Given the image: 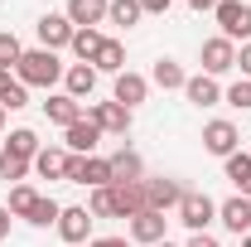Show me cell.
I'll list each match as a JSON object with an SVG mask.
<instances>
[{"mask_svg":"<svg viewBox=\"0 0 251 247\" xmlns=\"http://www.w3.org/2000/svg\"><path fill=\"white\" fill-rule=\"evenodd\" d=\"M145 97H150V78H140V73H130V68L116 73V83H111V102H121V107L135 112Z\"/></svg>","mask_w":251,"mask_h":247,"instance_id":"cell-11","label":"cell"},{"mask_svg":"<svg viewBox=\"0 0 251 247\" xmlns=\"http://www.w3.org/2000/svg\"><path fill=\"white\" fill-rule=\"evenodd\" d=\"M188 247H218V238H213V233H193V238H188Z\"/></svg>","mask_w":251,"mask_h":247,"instance_id":"cell-38","label":"cell"},{"mask_svg":"<svg viewBox=\"0 0 251 247\" xmlns=\"http://www.w3.org/2000/svg\"><path fill=\"white\" fill-rule=\"evenodd\" d=\"M184 97L193 102V107H218L222 102V88H218V78H208V73H193L184 83Z\"/></svg>","mask_w":251,"mask_h":247,"instance_id":"cell-20","label":"cell"},{"mask_svg":"<svg viewBox=\"0 0 251 247\" xmlns=\"http://www.w3.org/2000/svg\"><path fill=\"white\" fill-rule=\"evenodd\" d=\"M34 30H39V49H49V54H58V49L73 44V20H68V15H53V10H49V15H39Z\"/></svg>","mask_w":251,"mask_h":247,"instance_id":"cell-8","label":"cell"},{"mask_svg":"<svg viewBox=\"0 0 251 247\" xmlns=\"http://www.w3.org/2000/svg\"><path fill=\"white\" fill-rule=\"evenodd\" d=\"M126 223H130V233H126V238H130V243H164V223H169V218L164 214H155V209H145V214H135V218H126Z\"/></svg>","mask_w":251,"mask_h":247,"instance_id":"cell-15","label":"cell"},{"mask_svg":"<svg viewBox=\"0 0 251 247\" xmlns=\"http://www.w3.org/2000/svg\"><path fill=\"white\" fill-rule=\"evenodd\" d=\"M0 151H10V155H20V160H34V155L44 151V146H39V136H34L29 126H20V131H10V141H5V146H0Z\"/></svg>","mask_w":251,"mask_h":247,"instance_id":"cell-26","label":"cell"},{"mask_svg":"<svg viewBox=\"0 0 251 247\" xmlns=\"http://www.w3.org/2000/svg\"><path fill=\"white\" fill-rule=\"evenodd\" d=\"M53 228H58V238H63L68 247L92 243V214H87L82 204H68V209L58 214V223H53Z\"/></svg>","mask_w":251,"mask_h":247,"instance_id":"cell-7","label":"cell"},{"mask_svg":"<svg viewBox=\"0 0 251 247\" xmlns=\"http://www.w3.org/2000/svg\"><path fill=\"white\" fill-rule=\"evenodd\" d=\"M169 5H174V0H140V10H145V15H164Z\"/></svg>","mask_w":251,"mask_h":247,"instance_id":"cell-36","label":"cell"},{"mask_svg":"<svg viewBox=\"0 0 251 247\" xmlns=\"http://www.w3.org/2000/svg\"><path fill=\"white\" fill-rule=\"evenodd\" d=\"M68 185H87V189H101L111 185V160L106 155H68Z\"/></svg>","mask_w":251,"mask_h":247,"instance_id":"cell-2","label":"cell"},{"mask_svg":"<svg viewBox=\"0 0 251 247\" xmlns=\"http://www.w3.org/2000/svg\"><path fill=\"white\" fill-rule=\"evenodd\" d=\"M34 204H39V194L29 185H10V218H29Z\"/></svg>","mask_w":251,"mask_h":247,"instance_id":"cell-30","label":"cell"},{"mask_svg":"<svg viewBox=\"0 0 251 247\" xmlns=\"http://www.w3.org/2000/svg\"><path fill=\"white\" fill-rule=\"evenodd\" d=\"M29 165H34V160H20V155L0 151V180H5V185H25V175H29Z\"/></svg>","mask_w":251,"mask_h":247,"instance_id":"cell-29","label":"cell"},{"mask_svg":"<svg viewBox=\"0 0 251 247\" xmlns=\"http://www.w3.org/2000/svg\"><path fill=\"white\" fill-rule=\"evenodd\" d=\"M44 117H49L53 126H63V131H68L73 122H82L87 112H82V102H77V97H68V93H49V102H44Z\"/></svg>","mask_w":251,"mask_h":247,"instance_id":"cell-16","label":"cell"},{"mask_svg":"<svg viewBox=\"0 0 251 247\" xmlns=\"http://www.w3.org/2000/svg\"><path fill=\"white\" fill-rule=\"evenodd\" d=\"M150 83L155 88H164V93H184V83H188V73H184V63H174V59H155V68H150Z\"/></svg>","mask_w":251,"mask_h":247,"instance_id":"cell-21","label":"cell"},{"mask_svg":"<svg viewBox=\"0 0 251 247\" xmlns=\"http://www.w3.org/2000/svg\"><path fill=\"white\" fill-rule=\"evenodd\" d=\"M58 214H63L58 199H44V194H39V204L29 209V218H25V223H34V228H53V223H58Z\"/></svg>","mask_w":251,"mask_h":247,"instance_id":"cell-28","label":"cell"},{"mask_svg":"<svg viewBox=\"0 0 251 247\" xmlns=\"http://www.w3.org/2000/svg\"><path fill=\"white\" fill-rule=\"evenodd\" d=\"M237 68H242V78H251V44L237 49Z\"/></svg>","mask_w":251,"mask_h":247,"instance_id":"cell-35","label":"cell"},{"mask_svg":"<svg viewBox=\"0 0 251 247\" xmlns=\"http://www.w3.org/2000/svg\"><path fill=\"white\" fill-rule=\"evenodd\" d=\"M218 223L227 228V233L247 238V233H251V199H242V194H232L227 204H218Z\"/></svg>","mask_w":251,"mask_h":247,"instance_id":"cell-14","label":"cell"},{"mask_svg":"<svg viewBox=\"0 0 251 247\" xmlns=\"http://www.w3.org/2000/svg\"><path fill=\"white\" fill-rule=\"evenodd\" d=\"M63 141H68V155H97V146H101V126H97L92 117H82V122H73L68 131H63Z\"/></svg>","mask_w":251,"mask_h":247,"instance_id":"cell-12","label":"cell"},{"mask_svg":"<svg viewBox=\"0 0 251 247\" xmlns=\"http://www.w3.org/2000/svg\"><path fill=\"white\" fill-rule=\"evenodd\" d=\"M87 117L101 126V136H130V107L121 102H92Z\"/></svg>","mask_w":251,"mask_h":247,"instance_id":"cell-9","label":"cell"},{"mask_svg":"<svg viewBox=\"0 0 251 247\" xmlns=\"http://www.w3.org/2000/svg\"><path fill=\"white\" fill-rule=\"evenodd\" d=\"M179 223H184L188 233H208V223L218 218V204L208 199V194H193V189H184V199H179Z\"/></svg>","mask_w":251,"mask_h":247,"instance_id":"cell-4","label":"cell"},{"mask_svg":"<svg viewBox=\"0 0 251 247\" xmlns=\"http://www.w3.org/2000/svg\"><path fill=\"white\" fill-rule=\"evenodd\" d=\"M20 59H25V44L15 34H0V68H15Z\"/></svg>","mask_w":251,"mask_h":247,"instance_id":"cell-33","label":"cell"},{"mask_svg":"<svg viewBox=\"0 0 251 247\" xmlns=\"http://www.w3.org/2000/svg\"><path fill=\"white\" fill-rule=\"evenodd\" d=\"M179 199H184V185H179V180H169V175H155V180H145V204H150L155 214H169V209H179Z\"/></svg>","mask_w":251,"mask_h":247,"instance_id":"cell-10","label":"cell"},{"mask_svg":"<svg viewBox=\"0 0 251 247\" xmlns=\"http://www.w3.org/2000/svg\"><path fill=\"white\" fill-rule=\"evenodd\" d=\"M203 151H208V155H218V160L237 155V151H242V131H237V126L227 122V117L208 122V126H203Z\"/></svg>","mask_w":251,"mask_h":247,"instance_id":"cell-6","label":"cell"},{"mask_svg":"<svg viewBox=\"0 0 251 247\" xmlns=\"http://www.w3.org/2000/svg\"><path fill=\"white\" fill-rule=\"evenodd\" d=\"M34 170H39L44 180H63V175H68V151H58V146H44V151L34 155Z\"/></svg>","mask_w":251,"mask_h":247,"instance_id":"cell-24","label":"cell"},{"mask_svg":"<svg viewBox=\"0 0 251 247\" xmlns=\"http://www.w3.org/2000/svg\"><path fill=\"white\" fill-rule=\"evenodd\" d=\"M15 78H10V68H0V97H5V88H10Z\"/></svg>","mask_w":251,"mask_h":247,"instance_id":"cell-41","label":"cell"},{"mask_svg":"<svg viewBox=\"0 0 251 247\" xmlns=\"http://www.w3.org/2000/svg\"><path fill=\"white\" fill-rule=\"evenodd\" d=\"M222 170H227V180L237 185V194H242V199H251V155H247V151L227 155V160H222Z\"/></svg>","mask_w":251,"mask_h":247,"instance_id":"cell-23","label":"cell"},{"mask_svg":"<svg viewBox=\"0 0 251 247\" xmlns=\"http://www.w3.org/2000/svg\"><path fill=\"white\" fill-rule=\"evenodd\" d=\"M213 20H218L222 39H242V44H251V5H242V0H218V10H213Z\"/></svg>","mask_w":251,"mask_h":247,"instance_id":"cell-3","label":"cell"},{"mask_svg":"<svg viewBox=\"0 0 251 247\" xmlns=\"http://www.w3.org/2000/svg\"><path fill=\"white\" fill-rule=\"evenodd\" d=\"M140 0H111V10H106V25H116V30H135L140 25Z\"/></svg>","mask_w":251,"mask_h":247,"instance_id":"cell-25","label":"cell"},{"mask_svg":"<svg viewBox=\"0 0 251 247\" xmlns=\"http://www.w3.org/2000/svg\"><path fill=\"white\" fill-rule=\"evenodd\" d=\"M193 10H218V0H188Z\"/></svg>","mask_w":251,"mask_h":247,"instance_id":"cell-40","label":"cell"},{"mask_svg":"<svg viewBox=\"0 0 251 247\" xmlns=\"http://www.w3.org/2000/svg\"><path fill=\"white\" fill-rule=\"evenodd\" d=\"M0 107H5V112H20V107H29V88L15 78V83L5 88V97H0Z\"/></svg>","mask_w":251,"mask_h":247,"instance_id":"cell-34","label":"cell"},{"mask_svg":"<svg viewBox=\"0 0 251 247\" xmlns=\"http://www.w3.org/2000/svg\"><path fill=\"white\" fill-rule=\"evenodd\" d=\"M63 68L58 54H49V49H25V59L15 63V78L25 83V88H53V83H63Z\"/></svg>","mask_w":251,"mask_h":247,"instance_id":"cell-1","label":"cell"},{"mask_svg":"<svg viewBox=\"0 0 251 247\" xmlns=\"http://www.w3.org/2000/svg\"><path fill=\"white\" fill-rule=\"evenodd\" d=\"M63 93L77 97V102H87V97L97 93V68L92 63H73V68L63 73Z\"/></svg>","mask_w":251,"mask_h":247,"instance_id":"cell-18","label":"cell"},{"mask_svg":"<svg viewBox=\"0 0 251 247\" xmlns=\"http://www.w3.org/2000/svg\"><path fill=\"white\" fill-rule=\"evenodd\" d=\"M87 214H92V218H116V199H111V185L92 189V199H87Z\"/></svg>","mask_w":251,"mask_h":247,"instance_id":"cell-31","label":"cell"},{"mask_svg":"<svg viewBox=\"0 0 251 247\" xmlns=\"http://www.w3.org/2000/svg\"><path fill=\"white\" fill-rule=\"evenodd\" d=\"M155 247H174V243H169V238H164V243H155Z\"/></svg>","mask_w":251,"mask_h":247,"instance_id":"cell-43","label":"cell"},{"mask_svg":"<svg viewBox=\"0 0 251 247\" xmlns=\"http://www.w3.org/2000/svg\"><path fill=\"white\" fill-rule=\"evenodd\" d=\"M111 160V185H130V180H145V160L130 151V146H121L116 155H106Z\"/></svg>","mask_w":251,"mask_h":247,"instance_id":"cell-19","label":"cell"},{"mask_svg":"<svg viewBox=\"0 0 251 247\" xmlns=\"http://www.w3.org/2000/svg\"><path fill=\"white\" fill-rule=\"evenodd\" d=\"M5 122H10V112H5V107H0V131H5Z\"/></svg>","mask_w":251,"mask_h":247,"instance_id":"cell-42","label":"cell"},{"mask_svg":"<svg viewBox=\"0 0 251 247\" xmlns=\"http://www.w3.org/2000/svg\"><path fill=\"white\" fill-rule=\"evenodd\" d=\"M222 102H227V107H237V112H251V78H237V83L222 93Z\"/></svg>","mask_w":251,"mask_h":247,"instance_id":"cell-32","label":"cell"},{"mask_svg":"<svg viewBox=\"0 0 251 247\" xmlns=\"http://www.w3.org/2000/svg\"><path fill=\"white\" fill-rule=\"evenodd\" d=\"M87 247H135V243H130V238H92Z\"/></svg>","mask_w":251,"mask_h":247,"instance_id":"cell-37","label":"cell"},{"mask_svg":"<svg viewBox=\"0 0 251 247\" xmlns=\"http://www.w3.org/2000/svg\"><path fill=\"white\" fill-rule=\"evenodd\" d=\"M10 238V209H0V243Z\"/></svg>","mask_w":251,"mask_h":247,"instance_id":"cell-39","label":"cell"},{"mask_svg":"<svg viewBox=\"0 0 251 247\" xmlns=\"http://www.w3.org/2000/svg\"><path fill=\"white\" fill-rule=\"evenodd\" d=\"M111 199H116V218H135L145 214V180H130V185H111Z\"/></svg>","mask_w":251,"mask_h":247,"instance_id":"cell-17","label":"cell"},{"mask_svg":"<svg viewBox=\"0 0 251 247\" xmlns=\"http://www.w3.org/2000/svg\"><path fill=\"white\" fill-rule=\"evenodd\" d=\"M101 39H106L101 30H73V44H68V49H73L82 63H92V59H97V49H101Z\"/></svg>","mask_w":251,"mask_h":247,"instance_id":"cell-27","label":"cell"},{"mask_svg":"<svg viewBox=\"0 0 251 247\" xmlns=\"http://www.w3.org/2000/svg\"><path fill=\"white\" fill-rule=\"evenodd\" d=\"M92 68L97 73H126V44L121 39H101V49H97V59H92Z\"/></svg>","mask_w":251,"mask_h":247,"instance_id":"cell-22","label":"cell"},{"mask_svg":"<svg viewBox=\"0 0 251 247\" xmlns=\"http://www.w3.org/2000/svg\"><path fill=\"white\" fill-rule=\"evenodd\" d=\"M106 10H111V0H68V20H73V30H97V25H106Z\"/></svg>","mask_w":251,"mask_h":247,"instance_id":"cell-13","label":"cell"},{"mask_svg":"<svg viewBox=\"0 0 251 247\" xmlns=\"http://www.w3.org/2000/svg\"><path fill=\"white\" fill-rule=\"evenodd\" d=\"M242 247H251V238H242Z\"/></svg>","mask_w":251,"mask_h":247,"instance_id":"cell-44","label":"cell"},{"mask_svg":"<svg viewBox=\"0 0 251 247\" xmlns=\"http://www.w3.org/2000/svg\"><path fill=\"white\" fill-rule=\"evenodd\" d=\"M198 59H203V73H208V78H222V73H232V68H237V44H232V39H222V34H213V39H203Z\"/></svg>","mask_w":251,"mask_h":247,"instance_id":"cell-5","label":"cell"}]
</instances>
